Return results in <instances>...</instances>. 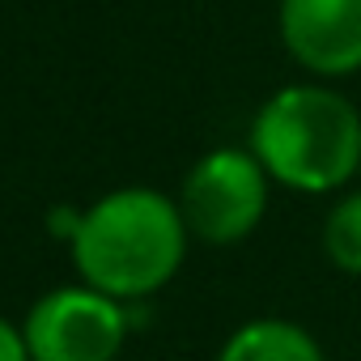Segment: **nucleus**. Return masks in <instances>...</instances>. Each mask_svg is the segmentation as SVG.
<instances>
[{
    "mask_svg": "<svg viewBox=\"0 0 361 361\" xmlns=\"http://www.w3.org/2000/svg\"><path fill=\"white\" fill-rule=\"evenodd\" d=\"M188 221L174 200L153 188H123L102 196L73 238L77 272L90 289L132 302L157 293L183 264Z\"/></svg>",
    "mask_w": 361,
    "mask_h": 361,
    "instance_id": "nucleus-1",
    "label": "nucleus"
},
{
    "mask_svg": "<svg viewBox=\"0 0 361 361\" xmlns=\"http://www.w3.org/2000/svg\"><path fill=\"white\" fill-rule=\"evenodd\" d=\"M251 153L281 188L336 192L361 166V111L331 85H285L259 106Z\"/></svg>",
    "mask_w": 361,
    "mask_h": 361,
    "instance_id": "nucleus-2",
    "label": "nucleus"
},
{
    "mask_svg": "<svg viewBox=\"0 0 361 361\" xmlns=\"http://www.w3.org/2000/svg\"><path fill=\"white\" fill-rule=\"evenodd\" d=\"M268 170L251 149H213L204 153L188 178L178 213L188 221V234L204 243H243L268 213Z\"/></svg>",
    "mask_w": 361,
    "mask_h": 361,
    "instance_id": "nucleus-3",
    "label": "nucleus"
},
{
    "mask_svg": "<svg viewBox=\"0 0 361 361\" xmlns=\"http://www.w3.org/2000/svg\"><path fill=\"white\" fill-rule=\"evenodd\" d=\"M30 361H115L128 336V314L115 298L81 285L35 302L26 327Z\"/></svg>",
    "mask_w": 361,
    "mask_h": 361,
    "instance_id": "nucleus-4",
    "label": "nucleus"
},
{
    "mask_svg": "<svg viewBox=\"0 0 361 361\" xmlns=\"http://www.w3.org/2000/svg\"><path fill=\"white\" fill-rule=\"evenodd\" d=\"M281 43L314 77L361 73V0H281Z\"/></svg>",
    "mask_w": 361,
    "mask_h": 361,
    "instance_id": "nucleus-5",
    "label": "nucleus"
},
{
    "mask_svg": "<svg viewBox=\"0 0 361 361\" xmlns=\"http://www.w3.org/2000/svg\"><path fill=\"white\" fill-rule=\"evenodd\" d=\"M217 361H323V348L302 323L251 319L226 340Z\"/></svg>",
    "mask_w": 361,
    "mask_h": 361,
    "instance_id": "nucleus-6",
    "label": "nucleus"
},
{
    "mask_svg": "<svg viewBox=\"0 0 361 361\" xmlns=\"http://www.w3.org/2000/svg\"><path fill=\"white\" fill-rule=\"evenodd\" d=\"M323 251H327L331 268L361 276V188L344 192L331 204V213L323 221Z\"/></svg>",
    "mask_w": 361,
    "mask_h": 361,
    "instance_id": "nucleus-7",
    "label": "nucleus"
},
{
    "mask_svg": "<svg viewBox=\"0 0 361 361\" xmlns=\"http://www.w3.org/2000/svg\"><path fill=\"white\" fill-rule=\"evenodd\" d=\"M0 361H30L26 336H22L9 319H0Z\"/></svg>",
    "mask_w": 361,
    "mask_h": 361,
    "instance_id": "nucleus-8",
    "label": "nucleus"
},
{
    "mask_svg": "<svg viewBox=\"0 0 361 361\" xmlns=\"http://www.w3.org/2000/svg\"><path fill=\"white\" fill-rule=\"evenodd\" d=\"M81 217L85 213H73V209H60V213H51V234H60V238H77V230H81Z\"/></svg>",
    "mask_w": 361,
    "mask_h": 361,
    "instance_id": "nucleus-9",
    "label": "nucleus"
}]
</instances>
